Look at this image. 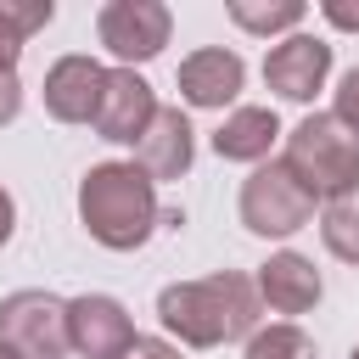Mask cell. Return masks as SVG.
Wrapping results in <instances>:
<instances>
[{"label": "cell", "mask_w": 359, "mask_h": 359, "mask_svg": "<svg viewBox=\"0 0 359 359\" xmlns=\"http://www.w3.org/2000/svg\"><path fill=\"white\" fill-rule=\"evenodd\" d=\"M67 337H73L79 359H118L140 331L112 292H79V297H67Z\"/></svg>", "instance_id": "cell-10"}, {"label": "cell", "mask_w": 359, "mask_h": 359, "mask_svg": "<svg viewBox=\"0 0 359 359\" xmlns=\"http://www.w3.org/2000/svg\"><path fill=\"white\" fill-rule=\"evenodd\" d=\"M325 79H331V39L320 34H286L264 56V84L292 107H309L325 90Z\"/></svg>", "instance_id": "cell-7"}, {"label": "cell", "mask_w": 359, "mask_h": 359, "mask_svg": "<svg viewBox=\"0 0 359 359\" xmlns=\"http://www.w3.org/2000/svg\"><path fill=\"white\" fill-rule=\"evenodd\" d=\"M252 286H258V303H264L269 314L292 320V325H297V314H309V309L325 297V280H320L314 258H309V252H292V247L269 252V258L258 264Z\"/></svg>", "instance_id": "cell-12"}, {"label": "cell", "mask_w": 359, "mask_h": 359, "mask_svg": "<svg viewBox=\"0 0 359 359\" xmlns=\"http://www.w3.org/2000/svg\"><path fill=\"white\" fill-rule=\"evenodd\" d=\"M320 241H325L331 258H342V264L359 269V191L331 196V202L320 208Z\"/></svg>", "instance_id": "cell-17"}, {"label": "cell", "mask_w": 359, "mask_h": 359, "mask_svg": "<svg viewBox=\"0 0 359 359\" xmlns=\"http://www.w3.org/2000/svg\"><path fill=\"white\" fill-rule=\"evenodd\" d=\"M224 17L252 39H286V34H303L309 6L303 0H224Z\"/></svg>", "instance_id": "cell-15"}, {"label": "cell", "mask_w": 359, "mask_h": 359, "mask_svg": "<svg viewBox=\"0 0 359 359\" xmlns=\"http://www.w3.org/2000/svg\"><path fill=\"white\" fill-rule=\"evenodd\" d=\"M241 359H320V348H314V337H309L303 325L275 320V325H258V331L247 337Z\"/></svg>", "instance_id": "cell-18"}, {"label": "cell", "mask_w": 359, "mask_h": 359, "mask_svg": "<svg viewBox=\"0 0 359 359\" xmlns=\"http://www.w3.org/2000/svg\"><path fill=\"white\" fill-rule=\"evenodd\" d=\"M101 90H107V67H101L95 56H84V50L56 56V62L45 67V84H39L45 112H50L56 123H95Z\"/></svg>", "instance_id": "cell-11"}, {"label": "cell", "mask_w": 359, "mask_h": 359, "mask_svg": "<svg viewBox=\"0 0 359 359\" xmlns=\"http://www.w3.org/2000/svg\"><path fill=\"white\" fill-rule=\"evenodd\" d=\"M174 84H180V101L185 107H196V112H230V107H241L247 62L230 45H202V50H191L180 62Z\"/></svg>", "instance_id": "cell-8"}, {"label": "cell", "mask_w": 359, "mask_h": 359, "mask_svg": "<svg viewBox=\"0 0 359 359\" xmlns=\"http://www.w3.org/2000/svg\"><path fill=\"white\" fill-rule=\"evenodd\" d=\"M11 230H17V202H11V191L0 185V247L11 241Z\"/></svg>", "instance_id": "cell-23"}, {"label": "cell", "mask_w": 359, "mask_h": 359, "mask_svg": "<svg viewBox=\"0 0 359 359\" xmlns=\"http://www.w3.org/2000/svg\"><path fill=\"white\" fill-rule=\"evenodd\" d=\"M17 112H22V79L17 73H0V129L17 123Z\"/></svg>", "instance_id": "cell-22"}, {"label": "cell", "mask_w": 359, "mask_h": 359, "mask_svg": "<svg viewBox=\"0 0 359 359\" xmlns=\"http://www.w3.org/2000/svg\"><path fill=\"white\" fill-rule=\"evenodd\" d=\"M118 359H185V353H180V342H168V337H135Z\"/></svg>", "instance_id": "cell-20"}, {"label": "cell", "mask_w": 359, "mask_h": 359, "mask_svg": "<svg viewBox=\"0 0 359 359\" xmlns=\"http://www.w3.org/2000/svg\"><path fill=\"white\" fill-rule=\"evenodd\" d=\"M95 39L118 67H140L174 39V11L163 0H107L95 11Z\"/></svg>", "instance_id": "cell-6"}, {"label": "cell", "mask_w": 359, "mask_h": 359, "mask_svg": "<svg viewBox=\"0 0 359 359\" xmlns=\"http://www.w3.org/2000/svg\"><path fill=\"white\" fill-rule=\"evenodd\" d=\"M258 314H264L258 286L241 269H219V275H202V280H168L157 292V325L180 348L247 342L258 331Z\"/></svg>", "instance_id": "cell-1"}, {"label": "cell", "mask_w": 359, "mask_h": 359, "mask_svg": "<svg viewBox=\"0 0 359 359\" xmlns=\"http://www.w3.org/2000/svg\"><path fill=\"white\" fill-rule=\"evenodd\" d=\"M348 359H359V342H353V353H348Z\"/></svg>", "instance_id": "cell-25"}, {"label": "cell", "mask_w": 359, "mask_h": 359, "mask_svg": "<svg viewBox=\"0 0 359 359\" xmlns=\"http://www.w3.org/2000/svg\"><path fill=\"white\" fill-rule=\"evenodd\" d=\"M331 118H342L353 135H359V67H348L331 90Z\"/></svg>", "instance_id": "cell-19"}, {"label": "cell", "mask_w": 359, "mask_h": 359, "mask_svg": "<svg viewBox=\"0 0 359 359\" xmlns=\"http://www.w3.org/2000/svg\"><path fill=\"white\" fill-rule=\"evenodd\" d=\"M157 90L135 73V67H107V90H101V112H95V135L107 146H140V135L157 118Z\"/></svg>", "instance_id": "cell-9"}, {"label": "cell", "mask_w": 359, "mask_h": 359, "mask_svg": "<svg viewBox=\"0 0 359 359\" xmlns=\"http://www.w3.org/2000/svg\"><path fill=\"white\" fill-rule=\"evenodd\" d=\"M286 129H280V118H275V107H230L224 118H219V129H213V151L224 157V163H247V168H258V163H269V151H275V140H280Z\"/></svg>", "instance_id": "cell-14"}, {"label": "cell", "mask_w": 359, "mask_h": 359, "mask_svg": "<svg viewBox=\"0 0 359 359\" xmlns=\"http://www.w3.org/2000/svg\"><path fill=\"white\" fill-rule=\"evenodd\" d=\"M50 17H56L50 0H0V73H17L22 45L39 28H50Z\"/></svg>", "instance_id": "cell-16"}, {"label": "cell", "mask_w": 359, "mask_h": 359, "mask_svg": "<svg viewBox=\"0 0 359 359\" xmlns=\"http://www.w3.org/2000/svg\"><path fill=\"white\" fill-rule=\"evenodd\" d=\"M79 224L95 247L107 252H135L151 241V230L163 224V202H157V180L135 163V157H112L84 168L79 180Z\"/></svg>", "instance_id": "cell-2"}, {"label": "cell", "mask_w": 359, "mask_h": 359, "mask_svg": "<svg viewBox=\"0 0 359 359\" xmlns=\"http://www.w3.org/2000/svg\"><path fill=\"white\" fill-rule=\"evenodd\" d=\"M0 348H11L17 359H67L73 337H67V297L45 292V286H22L0 297Z\"/></svg>", "instance_id": "cell-5"}, {"label": "cell", "mask_w": 359, "mask_h": 359, "mask_svg": "<svg viewBox=\"0 0 359 359\" xmlns=\"http://www.w3.org/2000/svg\"><path fill=\"white\" fill-rule=\"evenodd\" d=\"M0 359H17V353H11V348H0Z\"/></svg>", "instance_id": "cell-24"}, {"label": "cell", "mask_w": 359, "mask_h": 359, "mask_svg": "<svg viewBox=\"0 0 359 359\" xmlns=\"http://www.w3.org/2000/svg\"><path fill=\"white\" fill-rule=\"evenodd\" d=\"M135 163H140L157 185L185 180L191 163H196V129H191V118H185L180 107H157L151 129H146L140 146H135Z\"/></svg>", "instance_id": "cell-13"}, {"label": "cell", "mask_w": 359, "mask_h": 359, "mask_svg": "<svg viewBox=\"0 0 359 359\" xmlns=\"http://www.w3.org/2000/svg\"><path fill=\"white\" fill-rule=\"evenodd\" d=\"M314 208H320V202L297 185V174H292L280 157L258 163V168L241 180V196H236V213H241V224H247L258 241H286V236L309 230V224H314Z\"/></svg>", "instance_id": "cell-4"}, {"label": "cell", "mask_w": 359, "mask_h": 359, "mask_svg": "<svg viewBox=\"0 0 359 359\" xmlns=\"http://www.w3.org/2000/svg\"><path fill=\"white\" fill-rule=\"evenodd\" d=\"M320 17L331 28H342V34H359V6L353 0H320Z\"/></svg>", "instance_id": "cell-21"}, {"label": "cell", "mask_w": 359, "mask_h": 359, "mask_svg": "<svg viewBox=\"0 0 359 359\" xmlns=\"http://www.w3.org/2000/svg\"><path fill=\"white\" fill-rule=\"evenodd\" d=\"M280 163L297 174V185L325 208L331 196L359 191V135L331 118V112H309L297 129H286V151Z\"/></svg>", "instance_id": "cell-3"}]
</instances>
